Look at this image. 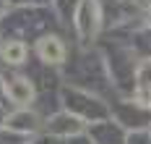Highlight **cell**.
I'll return each mask as SVG.
<instances>
[{
    "label": "cell",
    "instance_id": "obj_3",
    "mask_svg": "<svg viewBox=\"0 0 151 144\" xmlns=\"http://www.w3.org/2000/svg\"><path fill=\"white\" fill-rule=\"evenodd\" d=\"M0 55H3V60L11 65H18L26 60V45L24 42H18V39H8L3 47H0Z\"/></svg>",
    "mask_w": 151,
    "mask_h": 144
},
{
    "label": "cell",
    "instance_id": "obj_2",
    "mask_svg": "<svg viewBox=\"0 0 151 144\" xmlns=\"http://www.w3.org/2000/svg\"><path fill=\"white\" fill-rule=\"evenodd\" d=\"M37 52H39V58L47 60V63H63V58H65V47H63V42L58 37H45V39H39Z\"/></svg>",
    "mask_w": 151,
    "mask_h": 144
},
{
    "label": "cell",
    "instance_id": "obj_4",
    "mask_svg": "<svg viewBox=\"0 0 151 144\" xmlns=\"http://www.w3.org/2000/svg\"><path fill=\"white\" fill-rule=\"evenodd\" d=\"M149 21H151V11H149Z\"/></svg>",
    "mask_w": 151,
    "mask_h": 144
},
{
    "label": "cell",
    "instance_id": "obj_1",
    "mask_svg": "<svg viewBox=\"0 0 151 144\" xmlns=\"http://www.w3.org/2000/svg\"><path fill=\"white\" fill-rule=\"evenodd\" d=\"M5 95L11 97L13 105H29L31 100H34V87H31L29 79L16 76V79H11L5 84Z\"/></svg>",
    "mask_w": 151,
    "mask_h": 144
}]
</instances>
